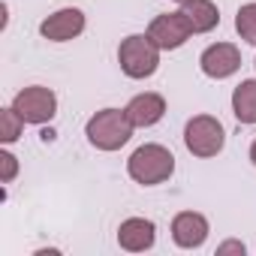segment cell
Segmentation results:
<instances>
[{
  "label": "cell",
  "mask_w": 256,
  "mask_h": 256,
  "mask_svg": "<svg viewBox=\"0 0 256 256\" xmlns=\"http://www.w3.org/2000/svg\"><path fill=\"white\" fill-rule=\"evenodd\" d=\"M133 130L136 126L130 124V118H126L124 108H100L96 114L88 118L84 124V136L88 142L96 148V151H120L126 142L133 139Z\"/></svg>",
  "instance_id": "cell-1"
},
{
  "label": "cell",
  "mask_w": 256,
  "mask_h": 256,
  "mask_svg": "<svg viewBox=\"0 0 256 256\" xmlns=\"http://www.w3.org/2000/svg\"><path fill=\"white\" fill-rule=\"evenodd\" d=\"M157 241V226L148 217H126L118 226V244L130 253H145Z\"/></svg>",
  "instance_id": "cell-10"
},
{
  "label": "cell",
  "mask_w": 256,
  "mask_h": 256,
  "mask_svg": "<svg viewBox=\"0 0 256 256\" xmlns=\"http://www.w3.org/2000/svg\"><path fill=\"white\" fill-rule=\"evenodd\" d=\"M126 175L142 187L166 184L175 175V157H172V151L166 145H157V142L139 145L130 154V160H126Z\"/></svg>",
  "instance_id": "cell-2"
},
{
  "label": "cell",
  "mask_w": 256,
  "mask_h": 256,
  "mask_svg": "<svg viewBox=\"0 0 256 256\" xmlns=\"http://www.w3.org/2000/svg\"><path fill=\"white\" fill-rule=\"evenodd\" d=\"M12 108L22 114L24 124H48L54 120L58 114V96L52 88H42V84H30V88H22L16 96H12Z\"/></svg>",
  "instance_id": "cell-5"
},
{
  "label": "cell",
  "mask_w": 256,
  "mask_h": 256,
  "mask_svg": "<svg viewBox=\"0 0 256 256\" xmlns=\"http://www.w3.org/2000/svg\"><path fill=\"white\" fill-rule=\"evenodd\" d=\"M232 114L238 118V124H256V78H244L232 90Z\"/></svg>",
  "instance_id": "cell-13"
},
{
  "label": "cell",
  "mask_w": 256,
  "mask_h": 256,
  "mask_svg": "<svg viewBox=\"0 0 256 256\" xmlns=\"http://www.w3.org/2000/svg\"><path fill=\"white\" fill-rule=\"evenodd\" d=\"M148 36H151L163 52H175V48H181V46L193 36V30H190L187 16L178 10V12H163V16H157V18L148 24Z\"/></svg>",
  "instance_id": "cell-6"
},
{
  "label": "cell",
  "mask_w": 256,
  "mask_h": 256,
  "mask_svg": "<svg viewBox=\"0 0 256 256\" xmlns=\"http://www.w3.org/2000/svg\"><path fill=\"white\" fill-rule=\"evenodd\" d=\"M0 166H4V172H0V181H4V184H12V178L18 175V160H16V154L0 151Z\"/></svg>",
  "instance_id": "cell-16"
},
{
  "label": "cell",
  "mask_w": 256,
  "mask_h": 256,
  "mask_svg": "<svg viewBox=\"0 0 256 256\" xmlns=\"http://www.w3.org/2000/svg\"><path fill=\"white\" fill-rule=\"evenodd\" d=\"M181 12L187 16L193 34H208L220 24V10H217L214 0H187L181 6Z\"/></svg>",
  "instance_id": "cell-12"
},
{
  "label": "cell",
  "mask_w": 256,
  "mask_h": 256,
  "mask_svg": "<svg viewBox=\"0 0 256 256\" xmlns=\"http://www.w3.org/2000/svg\"><path fill=\"white\" fill-rule=\"evenodd\" d=\"M208 232H211V223H208V217L199 214V211H181V214H175V220H172V241H175L181 250H196V247H202L205 238H208Z\"/></svg>",
  "instance_id": "cell-9"
},
{
  "label": "cell",
  "mask_w": 256,
  "mask_h": 256,
  "mask_svg": "<svg viewBox=\"0 0 256 256\" xmlns=\"http://www.w3.org/2000/svg\"><path fill=\"white\" fill-rule=\"evenodd\" d=\"M217 253H220V256H223V253H238V256H244V244H241V241H226V244L217 247Z\"/></svg>",
  "instance_id": "cell-17"
},
{
  "label": "cell",
  "mask_w": 256,
  "mask_h": 256,
  "mask_svg": "<svg viewBox=\"0 0 256 256\" xmlns=\"http://www.w3.org/2000/svg\"><path fill=\"white\" fill-rule=\"evenodd\" d=\"M184 145L193 157H217L226 145V130L214 114H196L184 126Z\"/></svg>",
  "instance_id": "cell-4"
},
{
  "label": "cell",
  "mask_w": 256,
  "mask_h": 256,
  "mask_svg": "<svg viewBox=\"0 0 256 256\" xmlns=\"http://www.w3.org/2000/svg\"><path fill=\"white\" fill-rule=\"evenodd\" d=\"M172 4H181V6H184V4H187V0H172Z\"/></svg>",
  "instance_id": "cell-19"
},
{
  "label": "cell",
  "mask_w": 256,
  "mask_h": 256,
  "mask_svg": "<svg viewBox=\"0 0 256 256\" xmlns=\"http://www.w3.org/2000/svg\"><path fill=\"white\" fill-rule=\"evenodd\" d=\"M199 70L208 78H214V82H223V78L235 76L241 70V52H238V46H232V42H214V46H208L199 54Z\"/></svg>",
  "instance_id": "cell-7"
},
{
  "label": "cell",
  "mask_w": 256,
  "mask_h": 256,
  "mask_svg": "<svg viewBox=\"0 0 256 256\" xmlns=\"http://www.w3.org/2000/svg\"><path fill=\"white\" fill-rule=\"evenodd\" d=\"M160 46L148 36V34H130L126 40H120L118 46V64H120V72L126 78H151L160 66Z\"/></svg>",
  "instance_id": "cell-3"
},
{
  "label": "cell",
  "mask_w": 256,
  "mask_h": 256,
  "mask_svg": "<svg viewBox=\"0 0 256 256\" xmlns=\"http://www.w3.org/2000/svg\"><path fill=\"white\" fill-rule=\"evenodd\" d=\"M235 30L244 42L256 46V4H244L235 12Z\"/></svg>",
  "instance_id": "cell-14"
},
{
  "label": "cell",
  "mask_w": 256,
  "mask_h": 256,
  "mask_svg": "<svg viewBox=\"0 0 256 256\" xmlns=\"http://www.w3.org/2000/svg\"><path fill=\"white\" fill-rule=\"evenodd\" d=\"M250 163L256 166V139H253V145H250Z\"/></svg>",
  "instance_id": "cell-18"
},
{
  "label": "cell",
  "mask_w": 256,
  "mask_h": 256,
  "mask_svg": "<svg viewBox=\"0 0 256 256\" xmlns=\"http://www.w3.org/2000/svg\"><path fill=\"white\" fill-rule=\"evenodd\" d=\"M22 130H24L22 114H18L12 106L4 108V114H0V142H4V145H12V142L22 136Z\"/></svg>",
  "instance_id": "cell-15"
},
{
  "label": "cell",
  "mask_w": 256,
  "mask_h": 256,
  "mask_svg": "<svg viewBox=\"0 0 256 256\" xmlns=\"http://www.w3.org/2000/svg\"><path fill=\"white\" fill-rule=\"evenodd\" d=\"M124 112H126V118H130L133 126H142V130H145V126H154V124L163 120L166 100L160 94H154V90H145V94H136L130 102H126Z\"/></svg>",
  "instance_id": "cell-11"
},
{
  "label": "cell",
  "mask_w": 256,
  "mask_h": 256,
  "mask_svg": "<svg viewBox=\"0 0 256 256\" xmlns=\"http://www.w3.org/2000/svg\"><path fill=\"white\" fill-rule=\"evenodd\" d=\"M84 24H88L84 12L78 6H64V10L52 12L48 18H42L40 34L48 42H70V40H76V36L84 34Z\"/></svg>",
  "instance_id": "cell-8"
}]
</instances>
